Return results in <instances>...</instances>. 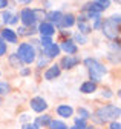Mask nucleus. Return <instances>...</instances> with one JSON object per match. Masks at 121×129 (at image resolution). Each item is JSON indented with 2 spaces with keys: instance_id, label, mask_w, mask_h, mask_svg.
<instances>
[{
  "instance_id": "nucleus-18",
  "label": "nucleus",
  "mask_w": 121,
  "mask_h": 129,
  "mask_svg": "<svg viewBox=\"0 0 121 129\" xmlns=\"http://www.w3.org/2000/svg\"><path fill=\"white\" fill-rule=\"evenodd\" d=\"M51 115H43V117H37L35 118V123L34 124H37L38 127L40 126H49V123H51Z\"/></svg>"
},
{
  "instance_id": "nucleus-15",
  "label": "nucleus",
  "mask_w": 121,
  "mask_h": 129,
  "mask_svg": "<svg viewBox=\"0 0 121 129\" xmlns=\"http://www.w3.org/2000/svg\"><path fill=\"white\" fill-rule=\"evenodd\" d=\"M80 91L83 92V94H92V92H95L97 91V83H94V82H84L81 86H80Z\"/></svg>"
},
{
  "instance_id": "nucleus-6",
  "label": "nucleus",
  "mask_w": 121,
  "mask_h": 129,
  "mask_svg": "<svg viewBox=\"0 0 121 129\" xmlns=\"http://www.w3.org/2000/svg\"><path fill=\"white\" fill-rule=\"evenodd\" d=\"M48 103L46 100L43 99V97H34V99L31 100V109L35 111V112H43V111H46L48 109Z\"/></svg>"
},
{
  "instance_id": "nucleus-28",
  "label": "nucleus",
  "mask_w": 121,
  "mask_h": 129,
  "mask_svg": "<svg viewBox=\"0 0 121 129\" xmlns=\"http://www.w3.org/2000/svg\"><path fill=\"white\" fill-rule=\"evenodd\" d=\"M94 2H97L100 6H103L104 9H107L110 6V0H94Z\"/></svg>"
},
{
  "instance_id": "nucleus-7",
  "label": "nucleus",
  "mask_w": 121,
  "mask_h": 129,
  "mask_svg": "<svg viewBox=\"0 0 121 129\" xmlns=\"http://www.w3.org/2000/svg\"><path fill=\"white\" fill-rule=\"evenodd\" d=\"M78 63H80V58H78V57H75V55H66V57L62 58V68H65V69H72V68L77 66Z\"/></svg>"
},
{
  "instance_id": "nucleus-25",
  "label": "nucleus",
  "mask_w": 121,
  "mask_h": 129,
  "mask_svg": "<svg viewBox=\"0 0 121 129\" xmlns=\"http://www.w3.org/2000/svg\"><path fill=\"white\" fill-rule=\"evenodd\" d=\"M75 126H77V127H80V129H84L87 124H86V120H83V118L77 117V118H75Z\"/></svg>"
},
{
  "instance_id": "nucleus-16",
  "label": "nucleus",
  "mask_w": 121,
  "mask_h": 129,
  "mask_svg": "<svg viewBox=\"0 0 121 129\" xmlns=\"http://www.w3.org/2000/svg\"><path fill=\"white\" fill-rule=\"evenodd\" d=\"M84 11H89V12H97V14H100V12H103V11H104V8H103V6H100L97 2H90V3L84 5Z\"/></svg>"
},
{
  "instance_id": "nucleus-29",
  "label": "nucleus",
  "mask_w": 121,
  "mask_h": 129,
  "mask_svg": "<svg viewBox=\"0 0 121 129\" xmlns=\"http://www.w3.org/2000/svg\"><path fill=\"white\" fill-rule=\"evenodd\" d=\"M5 52H6V43L3 39H0V57L5 55Z\"/></svg>"
},
{
  "instance_id": "nucleus-19",
  "label": "nucleus",
  "mask_w": 121,
  "mask_h": 129,
  "mask_svg": "<svg viewBox=\"0 0 121 129\" xmlns=\"http://www.w3.org/2000/svg\"><path fill=\"white\" fill-rule=\"evenodd\" d=\"M49 127H51V129H69V127L66 126V123L62 121V120H51Z\"/></svg>"
},
{
  "instance_id": "nucleus-45",
  "label": "nucleus",
  "mask_w": 121,
  "mask_h": 129,
  "mask_svg": "<svg viewBox=\"0 0 121 129\" xmlns=\"http://www.w3.org/2000/svg\"><path fill=\"white\" fill-rule=\"evenodd\" d=\"M0 74H2V72H0Z\"/></svg>"
},
{
  "instance_id": "nucleus-11",
  "label": "nucleus",
  "mask_w": 121,
  "mask_h": 129,
  "mask_svg": "<svg viewBox=\"0 0 121 129\" xmlns=\"http://www.w3.org/2000/svg\"><path fill=\"white\" fill-rule=\"evenodd\" d=\"M57 114H58L60 117H63V118H69V117H72V114H74V109H72V106H69V105H60V106L57 108Z\"/></svg>"
},
{
  "instance_id": "nucleus-43",
  "label": "nucleus",
  "mask_w": 121,
  "mask_h": 129,
  "mask_svg": "<svg viewBox=\"0 0 121 129\" xmlns=\"http://www.w3.org/2000/svg\"><path fill=\"white\" fill-rule=\"evenodd\" d=\"M115 2H116V3H119V0H115Z\"/></svg>"
},
{
  "instance_id": "nucleus-38",
  "label": "nucleus",
  "mask_w": 121,
  "mask_h": 129,
  "mask_svg": "<svg viewBox=\"0 0 121 129\" xmlns=\"http://www.w3.org/2000/svg\"><path fill=\"white\" fill-rule=\"evenodd\" d=\"M19 3H23V5H28V3H31L32 0H17Z\"/></svg>"
},
{
  "instance_id": "nucleus-4",
  "label": "nucleus",
  "mask_w": 121,
  "mask_h": 129,
  "mask_svg": "<svg viewBox=\"0 0 121 129\" xmlns=\"http://www.w3.org/2000/svg\"><path fill=\"white\" fill-rule=\"evenodd\" d=\"M20 19H22V22H23V25H25V26H31V28H32V26L37 23V19H35L34 11H32V9H28V8L22 11Z\"/></svg>"
},
{
  "instance_id": "nucleus-41",
  "label": "nucleus",
  "mask_w": 121,
  "mask_h": 129,
  "mask_svg": "<svg viewBox=\"0 0 121 129\" xmlns=\"http://www.w3.org/2000/svg\"><path fill=\"white\" fill-rule=\"evenodd\" d=\"M3 23V19H2V14H0V25H2Z\"/></svg>"
},
{
  "instance_id": "nucleus-30",
  "label": "nucleus",
  "mask_w": 121,
  "mask_h": 129,
  "mask_svg": "<svg viewBox=\"0 0 121 129\" xmlns=\"http://www.w3.org/2000/svg\"><path fill=\"white\" fill-rule=\"evenodd\" d=\"M48 57H40L38 58V68H41V66H44V64H48Z\"/></svg>"
},
{
  "instance_id": "nucleus-2",
  "label": "nucleus",
  "mask_w": 121,
  "mask_h": 129,
  "mask_svg": "<svg viewBox=\"0 0 121 129\" xmlns=\"http://www.w3.org/2000/svg\"><path fill=\"white\" fill-rule=\"evenodd\" d=\"M95 117L100 118L103 123H106L107 120H118L119 117V108L115 105H106L100 109H97Z\"/></svg>"
},
{
  "instance_id": "nucleus-33",
  "label": "nucleus",
  "mask_w": 121,
  "mask_h": 129,
  "mask_svg": "<svg viewBox=\"0 0 121 129\" xmlns=\"http://www.w3.org/2000/svg\"><path fill=\"white\" fill-rule=\"evenodd\" d=\"M110 22H113L116 26L119 25V14H115V15H112V17H110Z\"/></svg>"
},
{
  "instance_id": "nucleus-13",
  "label": "nucleus",
  "mask_w": 121,
  "mask_h": 129,
  "mask_svg": "<svg viewBox=\"0 0 121 129\" xmlns=\"http://www.w3.org/2000/svg\"><path fill=\"white\" fill-rule=\"evenodd\" d=\"M2 37L6 40V42H9V43H17V34H16V31H12V29H9V28H5L3 31H2Z\"/></svg>"
},
{
  "instance_id": "nucleus-34",
  "label": "nucleus",
  "mask_w": 121,
  "mask_h": 129,
  "mask_svg": "<svg viewBox=\"0 0 121 129\" xmlns=\"http://www.w3.org/2000/svg\"><path fill=\"white\" fill-rule=\"evenodd\" d=\"M17 19H19L17 15H12V14H11V17H9V22H8V23H9V25H16V23L19 22Z\"/></svg>"
},
{
  "instance_id": "nucleus-36",
  "label": "nucleus",
  "mask_w": 121,
  "mask_h": 129,
  "mask_svg": "<svg viewBox=\"0 0 121 129\" xmlns=\"http://www.w3.org/2000/svg\"><path fill=\"white\" fill-rule=\"evenodd\" d=\"M103 97H107V99H110V97H112V92H110L109 89H106V91H103Z\"/></svg>"
},
{
  "instance_id": "nucleus-32",
  "label": "nucleus",
  "mask_w": 121,
  "mask_h": 129,
  "mask_svg": "<svg viewBox=\"0 0 121 129\" xmlns=\"http://www.w3.org/2000/svg\"><path fill=\"white\" fill-rule=\"evenodd\" d=\"M110 129H121V124H119V121H118V120H113V121L110 123Z\"/></svg>"
},
{
  "instance_id": "nucleus-5",
  "label": "nucleus",
  "mask_w": 121,
  "mask_h": 129,
  "mask_svg": "<svg viewBox=\"0 0 121 129\" xmlns=\"http://www.w3.org/2000/svg\"><path fill=\"white\" fill-rule=\"evenodd\" d=\"M116 25L113 22H110V19H107L103 23V34L107 37V39H115L118 36V31H116Z\"/></svg>"
},
{
  "instance_id": "nucleus-42",
  "label": "nucleus",
  "mask_w": 121,
  "mask_h": 129,
  "mask_svg": "<svg viewBox=\"0 0 121 129\" xmlns=\"http://www.w3.org/2000/svg\"><path fill=\"white\" fill-rule=\"evenodd\" d=\"M69 129H80V127H77V126L74 124V126H72V127H69Z\"/></svg>"
},
{
  "instance_id": "nucleus-27",
  "label": "nucleus",
  "mask_w": 121,
  "mask_h": 129,
  "mask_svg": "<svg viewBox=\"0 0 121 129\" xmlns=\"http://www.w3.org/2000/svg\"><path fill=\"white\" fill-rule=\"evenodd\" d=\"M32 11H34V14H35V19H37V20H43L44 17H46V14H44L41 9H32Z\"/></svg>"
},
{
  "instance_id": "nucleus-20",
  "label": "nucleus",
  "mask_w": 121,
  "mask_h": 129,
  "mask_svg": "<svg viewBox=\"0 0 121 129\" xmlns=\"http://www.w3.org/2000/svg\"><path fill=\"white\" fill-rule=\"evenodd\" d=\"M90 31H92V28L89 26L87 22H78V32H81L83 36H86V34H89Z\"/></svg>"
},
{
  "instance_id": "nucleus-35",
  "label": "nucleus",
  "mask_w": 121,
  "mask_h": 129,
  "mask_svg": "<svg viewBox=\"0 0 121 129\" xmlns=\"http://www.w3.org/2000/svg\"><path fill=\"white\" fill-rule=\"evenodd\" d=\"M8 6V0H0V9H5Z\"/></svg>"
},
{
  "instance_id": "nucleus-21",
  "label": "nucleus",
  "mask_w": 121,
  "mask_h": 129,
  "mask_svg": "<svg viewBox=\"0 0 121 129\" xmlns=\"http://www.w3.org/2000/svg\"><path fill=\"white\" fill-rule=\"evenodd\" d=\"M9 63L12 68H22V60L19 58L17 54H11L9 55Z\"/></svg>"
},
{
  "instance_id": "nucleus-9",
  "label": "nucleus",
  "mask_w": 121,
  "mask_h": 129,
  "mask_svg": "<svg viewBox=\"0 0 121 129\" xmlns=\"http://www.w3.org/2000/svg\"><path fill=\"white\" fill-rule=\"evenodd\" d=\"M60 49H63L68 55H74V54H77L78 48H77V45L74 43V40H65L62 43V46H60Z\"/></svg>"
},
{
  "instance_id": "nucleus-24",
  "label": "nucleus",
  "mask_w": 121,
  "mask_h": 129,
  "mask_svg": "<svg viewBox=\"0 0 121 129\" xmlns=\"http://www.w3.org/2000/svg\"><path fill=\"white\" fill-rule=\"evenodd\" d=\"M78 115H80V118L87 120V118H90V112L84 108H78Z\"/></svg>"
},
{
  "instance_id": "nucleus-22",
  "label": "nucleus",
  "mask_w": 121,
  "mask_h": 129,
  "mask_svg": "<svg viewBox=\"0 0 121 129\" xmlns=\"http://www.w3.org/2000/svg\"><path fill=\"white\" fill-rule=\"evenodd\" d=\"M74 43L84 45V43H87V39H86V36L81 34V32H77V34H74Z\"/></svg>"
},
{
  "instance_id": "nucleus-39",
  "label": "nucleus",
  "mask_w": 121,
  "mask_h": 129,
  "mask_svg": "<svg viewBox=\"0 0 121 129\" xmlns=\"http://www.w3.org/2000/svg\"><path fill=\"white\" fill-rule=\"evenodd\" d=\"M20 74H22V75H28V74H29V69H22Z\"/></svg>"
},
{
  "instance_id": "nucleus-40",
  "label": "nucleus",
  "mask_w": 121,
  "mask_h": 129,
  "mask_svg": "<svg viewBox=\"0 0 121 129\" xmlns=\"http://www.w3.org/2000/svg\"><path fill=\"white\" fill-rule=\"evenodd\" d=\"M84 129H95V127H94V126H86Z\"/></svg>"
},
{
  "instance_id": "nucleus-14",
  "label": "nucleus",
  "mask_w": 121,
  "mask_h": 129,
  "mask_svg": "<svg viewBox=\"0 0 121 129\" xmlns=\"http://www.w3.org/2000/svg\"><path fill=\"white\" fill-rule=\"evenodd\" d=\"M46 19L49 20V23L60 25V23H62V19H63V14L60 11H51V12L46 14Z\"/></svg>"
},
{
  "instance_id": "nucleus-8",
  "label": "nucleus",
  "mask_w": 121,
  "mask_h": 129,
  "mask_svg": "<svg viewBox=\"0 0 121 129\" xmlns=\"http://www.w3.org/2000/svg\"><path fill=\"white\" fill-rule=\"evenodd\" d=\"M38 32H40L41 36L51 37V36H54V34H55V28H54V25H52V23H49V22H41V23H40V26H38Z\"/></svg>"
},
{
  "instance_id": "nucleus-10",
  "label": "nucleus",
  "mask_w": 121,
  "mask_h": 129,
  "mask_svg": "<svg viewBox=\"0 0 121 129\" xmlns=\"http://www.w3.org/2000/svg\"><path fill=\"white\" fill-rule=\"evenodd\" d=\"M60 46L57 45V43H51V45H48L46 48H43V52H44V55H46L48 58H54V57H57L58 54H60Z\"/></svg>"
},
{
  "instance_id": "nucleus-37",
  "label": "nucleus",
  "mask_w": 121,
  "mask_h": 129,
  "mask_svg": "<svg viewBox=\"0 0 121 129\" xmlns=\"http://www.w3.org/2000/svg\"><path fill=\"white\" fill-rule=\"evenodd\" d=\"M20 120H22V121H28V120H29V115H28V114H23V115L20 117Z\"/></svg>"
},
{
  "instance_id": "nucleus-1",
  "label": "nucleus",
  "mask_w": 121,
  "mask_h": 129,
  "mask_svg": "<svg viewBox=\"0 0 121 129\" xmlns=\"http://www.w3.org/2000/svg\"><path fill=\"white\" fill-rule=\"evenodd\" d=\"M84 64H86V68L89 69V77H90V82H94V83H98L101 77L107 72V69H106L103 64L95 60V58H86L84 60Z\"/></svg>"
},
{
  "instance_id": "nucleus-3",
  "label": "nucleus",
  "mask_w": 121,
  "mask_h": 129,
  "mask_svg": "<svg viewBox=\"0 0 121 129\" xmlns=\"http://www.w3.org/2000/svg\"><path fill=\"white\" fill-rule=\"evenodd\" d=\"M17 55H19V58L22 60V63L31 64V63L35 60V49H34V46L29 45V43H22V45L19 46Z\"/></svg>"
},
{
  "instance_id": "nucleus-23",
  "label": "nucleus",
  "mask_w": 121,
  "mask_h": 129,
  "mask_svg": "<svg viewBox=\"0 0 121 129\" xmlns=\"http://www.w3.org/2000/svg\"><path fill=\"white\" fill-rule=\"evenodd\" d=\"M11 92V86L6 82H0V95H6Z\"/></svg>"
},
{
  "instance_id": "nucleus-17",
  "label": "nucleus",
  "mask_w": 121,
  "mask_h": 129,
  "mask_svg": "<svg viewBox=\"0 0 121 129\" xmlns=\"http://www.w3.org/2000/svg\"><path fill=\"white\" fill-rule=\"evenodd\" d=\"M74 23H75V17H74V14H66V15H63V19H62V26H65V28H71V26H74Z\"/></svg>"
},
{
  "instance_id": "nucleus-26",
  "label": "nucleus",
  "mask_w": 121,
  "mask_h": 129,
  "mask_svg": "<svg viewBox=\"0 0 121 129\" xmlns=\"http://www.w3.org/2000/svg\"><path fill=\"white\" fill-rule=\"evenodd\" d=\"M40 43H41V46H43V48H46L48 45H51V43H52V40H51V37L41 36V39H40Z\"/></svg>"
},
{
  "instance_id": "nucleus-12",
  "label": "nucleus",
  "mask_w": 121,
  "mask_h": 129,
  "mask_svg": "<svg viewBox=\"0 0 121 129\" xmlns=\"http://www.w3.org/2000/svg\"><path fill=\"white\" fill-rule=\"evenodd\" d=\"M60 74H62V68L58 66V64H52V66L44 72V78L46 80H54V78H57Z\"/></svg>"
},
{
  "instance_id": "nucleus-44",
  "label": "nucleus",
  "mask_w": 121,
  "mask_h": 129,
  "mask_svg": "<svg viewBox=\"0 0 121 129\" xmlns=\"http://www.w3.org/2000/svg\"><path fill=\"white\" fill-rule=\"evenodd\" d=\"M0 105H2V99H0Z\"/></svg>"
},
{
  "instance_id": "nucleus-31",
  "label": "nucleus",
  "mask_w": 121,
  "mask_h": 129,
  "mask_svg": "<svg viewBox=\"0 0 121 129\" xmlns=\"http://www.w3.org/2000/svg\"><path fill=\"white\" fill-rule=\"evenodd\" d=\"M23 129H40L37 124H34V123H25L23 124Z\"/></svg>"
}]
</instances>
